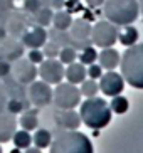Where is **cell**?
<instances>
[{
  "mask_svg": "<svg viewBox=\"0 0 143 153\" xmlns=\"http://www.w3.org/2000/svg\"><path fill=\"white\" fill-rule=\"evenodd\" d=\"M120 68L125 82L135 89H143V42H136L125 51Z\"/></svg>",
  "mask_w": 143,
  "mask_h": 153,
  "instance_id": "obj_1",
  "label": "cell"
},
{
  "mask_svg": "<svg viewBox=\"0 0 143 153\" xmlns=\"http://www.w3.org/2000/svg\"><path fill=\"white\" fill-rule=\"evenodd\" d=\"M111 108L108 101H104L103 98H88L86 101L79 104V116L81 121L84 123L88 128L93 130H101L106 128L111 123Z\"/></svg>",
  "mask_w": 143,
  "mask_h": 153,
  "instance_id": "obj_2",
  "label": "cell"
},
{
  "mask_svg": "<svg viewBox=\"0 0 143 153\" xmlns=\"http://www.w3.org/2000/svg\"><path fill=\"white\" fill-rule=\"evenodd\" d=\"M49 148L51 153H94L89 138L77 130H63L56 133Z\"/></svg>",
  "mask_w": 143,
  "mask_h": 153,
  "instance_id": "obj_3",
  "label": "cell"
},
{
  "mask_svg": "<svg viewBox=\"0 0 143 153\" xmlns=\"http://www.w3.org/2000/svg\"><path fill=\"white\" fill-rule=\"evenodd\" d=\"M103 14L115 25H130L138 19V0H104Z\"/></svg>",
  "mask_w": 143,
  "mask_h": 153,
  "instance_id": "obj_4",
  "label": "cell"
},
{
  "mask_svg": "<svg viewBox=\"0 0 143 153\" xmlns=\"http://www.w3.org/2000/svg\"><path fill=\"white\" fill-rule=\"evenodd\" d=\"M52 103L59 109H74L81 104V91L72 82H59L52 91Z\"/></svg>",
  "mask_w": 143,
  "mask_h": 153,
  "instance_id": "obj_5",
  "label": "cell"
},
{
  "mask_svg": "<svg viewBox=\"0 0 143 153\" xmlns=\"http://www.w3.org/2000/svg\"><path fill=\"white\" fill-rule=\"evenodd\" d=\"M118 27L115 24H111L109 20H98L91 27V44L98 45V47H113L115 42L118 41Z\"/></svg>",
  "mask_w": 143,
  "mask_h": 153,
  "instance_id": "obj_6",
  "label": "cell"
},
{
  "mask_svg": "<svg viewBox=\"0 0 143 153\" xmlns=\"http://www.w3.org/2000/svg\"><path fill=\"white\" fill-rule=\"evenodd\" d=\"M10 74L17 82L20 84H31L32 81H36V77L39 76L37 72V64H34L29 59L19 57L12 62V68H10Z\"/></svg>",
  "mask_w": 143,
  "mask_h": 153,
  "instance_id": "obj_7",
  "label": "cell"
},
{
  "mask_svg": "<svg viewBox=\"0 0 143 153\" xmlns=\"http://www.w3.org/2000/svg\"><path fill=\"white\" fill-rule=\"evenodd\" d=\"M27 89L29 94V101L31 104H34L36 108H45L52 103V88L51 84H47L45 81H32Z\"/></svg>",
  "mask_w": 143,
  "mask_h": 153,
  "instance_id": "obj_8",
  "label": "cell"
},
{
  "mask_svg": "<svg viewBox=\"0 0 143 153\" xmlns=\"http://www.w3.org/2000/svg\"><path fill=\"white\" fill-rule=\"evenodd\" d=\"M37 72H39L40 79L45 81L47 84H59L64 79L66 68H64V64L61 61L47 59V61H42L37 66Z\"/></svg>",
  "mask_w": 143,
  "mask_h": 153,
  "instance_id": "obj_9",
  "label": "cell"
},
{
  "mask_svg": "<svg viewBox=\"0 0 143 153\" xmlns=\"http://www.w3.org/2000/svg\"><path fill=\"white\" fill-rule=\"evenodd\" d=\"M125 89V79L121 74L115 71H108L103 72L99 77V91L104 96H116L121 94Z\"/></svg>",
  "mask_w": 143,
  "mask_h": 153,
  "instance_id": "obj_10",
  "label": "cell"
},
{
  "mask_svg": "<svg viewBox=\"0 0 143 153\" xmlns=\"http://www.w3.org/2000/svg\"><path fill=\"white\" fill-rule=\"evenodd\" d=\"M24 54V44L19 42L13 37H2L0 39V57L7 59V61H15V59L22 57Z\"/></svg>",
  "mask_w": 143,
  "mask_h": 153,
  "instance_id": "obj_11",
  "label": "cell"
},
{
  "mask_svg": "<svg viewBox=\"0 0 143 153\" xmlns=\"http://www.w3.org/2000/svg\"><path fill=\"white\" fill-rule=\"evenodd\" d=\"M47 36H49V32H45L44 27L37 25V27L25 30L22 34V44L24 47H29V49H39V47H42L45 44Z\"/></svg>",
  "mask_w": 143,
  "mask_h": 153,
  "instance_id": "obj_12",
  "label": "cell"
},
{
  "mask_svg": "<svg viewBox=\"0 0 143 153\" xmlns=\"http://www.w3.org/2000/svg\"><path fill=\"white\" fill-rule=\"evenodd\" d=\"M17 130V120L12 113L2 111L0 113V143L10 141Z\"/></svg>",
  "mask_w": 143,
  "mask_h": 153,
  "instance_id": "obj_13",
  "label": "cell"
},
{
  "mask_svg": "<svg viewBox=\"0 0 143 153\" xmlns=\"http://www.w3.org/2000/svg\"><path fill=\"white\" fill-rule=\"evenodd\" d=\"M56 121L64 130H77L81 126V116L74 109H61L56 116Z\"/></svg>",
  "mask_w": 143,
  "mask_h": 153,
  "instance_id": "obj_14",
  "label": "cell"
},
{
  "mask_svg": "<svg viewBox=\"0 0 143 153\" xmlns=\"http://www.w3.org/2000/svg\"><path fill=\"white\" fill-rule=\"evenodd\" d=\"M120 52L116 49H113V47H104L101 52L98 54V61H99V66L106 71H115V69L120 66Z\"/></svg>",
  "mask_w": 143,
  "mask_h": 153,
  "instance_id": "obj_15",
  "label": "cell"
},
{
  "mask_svg": "<svg viewBox=\"0 0 143 153\" xmlns=\"http://www.w3.org/2000/svg\"><path fill=\"white\" fill-rule=\"evenodd\" d=\"M91 27H93V25H91L86 19H76V20H72L71 27H69L71 29L69 36L77 42H86L91 36Z\"/></svg>",
  "mask_w": 143,
  "mask_h": 153,
  "instance_id": "obj_16",
  "label": "cell"
},
{
  "mask_svg": "<svg viewBox=\"0 0 143 153\" xmlns=\"http://www.w3.org/2000/svg\"><path fill=\"white\" fill-rule=\"evenodd\" d=\"M86 68L84 64L81 62H71L67 64L66 68V74H64V77L67 79V82H72V84H81V82L86 79Z\"/></svg>",
  "mask_w": 143,
  "mask_h": 153,
  "instance_id": "obj_17",
  "label": "cell"
},
{
  "mask_svg": "<svg viewBox=\"0 0 143 153\" xmlns=\"http://www.w3.org/2000/svg\"><path fill=\"white\" fill-rule=\"evenodd\" d=\"M37 109H27V111L22 113V116L19 120L22 130H27V131H34L39 126V118H37Z\"/></svg>",
  "mask_w": 143,
  "mask_h": 153,
  "instance_id": "obj_18",
  "label": "cell"
},
{
  "mask_svg": "<svg viewBox=\"0 0 143 153\" xmlns=\"http://www.w3.org/2000/svg\"><path fill=\"white\" fill-rule=\"evenodd\" d=\"M72 20H74V19H72L71 12H66V10H57V12L52 15L54 29H57V30H67V29L71 27Z\"/></svg>",
  "mask_w": 143,
  "mask_h": 153,
  "instance_id": "obj_19",
  "label": "cell"
},
{
  "mask_svg": "<svg viewBox=\"0 0 143 153\" xmlns=\"http://www.w3.org/2000/svg\"><path fill=\"white\" fill-rule=\"evenodd\" d=\"M138 30L133 27V25H125V30L120 32L118 34V41L121 42V45H125V47H130V45L136 44L138 42Z\"/></svg>",
  "mask_w": 143,
  "mask_h": 153,
  "instance_id": "obj_20",
  "label": "cell"
},
{
  "mask_svg": "<svg viewBox=\"0 0 143 153\" xmlns=\"http://www.w3.org/2000/svg\"><path fill=\"white\" fill-rule=\"evenodd\" d=\"M51 141H52V135H51L49 130H44V128H39V130H36V133H34V136H32V143H34V146H37V148H47L51 145Z\"/></svg>",
  "mask_w": 143,
  "mask_h": 153,
  "instance_id": "obj_21",
  "label": "cell"
},
{
  "mask_svg": "<svg viewBox=\"0 0 143 153\" xmlns=\"http://www.w3.org/2000/svg\"><path fill=\"white\" fill-rule=\"evenodd\" d=\"M34 15V19H36V24L37 25H40V27H47L49 24H52V15H54V12H52V9L51 7H40L39 10H37L36 14H32Z\"/></svg>",
  "mask_w": 143,
  "mask_h": 153,
  "instance_id": "obj_22",
  "label": "cell"
},
{
  "mask_svg": "<svg viewBox=\"0 0 143 153\" xmlns=\"http://www.w3.org/2000/svg\"><path fill=\"white\" fill-rule=\"evenodd\" d=\"M109 104V108H111L113 113H116V114H125L130 108V103H128V99L125 96L121 94H116V96H111V103Z\"/></svg>",
  "mask_w": 143,
  "mask_h": 153,
  "instance_id": "obj_23",
  "label": "cell"
},
{
  "mask_svg": "<svg viewBox=\"0 0 143 153\" xmlns=\"http://www.w3.org/2000/svg\"><path fill=\"white\" fill-rule=\"evenodd\" d=\"M12 140H13V145H15L17 148H20V150H25L27 146L32 145V136L27 130H19V131L15 130Z\"/></svg>",
  "mask_w": 143,
  "mask_h": 153,
  "instance_id": "obj_24",
  "label": "cell"
},
{
  "mask_svg": "<svg viewBox=\"0 0 143 153\" xmlns=\"http://www.w3.org/2000/svg\"><path fill=\"white\" fill-rule=\"evenodd\" d=\"M81 96H84V98H93V96L98 94L99 91V84L96 82V79H84V81L81 82Z\"/></svg>",
  "mask_w": 143,
  "mask_h": 153,
  "instance_id": "obj_25",
  "label": "cell"
},
{
  "mask_svg": "<svg viewBox=\"0 0 143 153\" xmlns=\"http://www.w3.org/2000/svg\"><path fill=\"white\" fill-rule=\"evenodd\" d=\"M7 30L10 34H24L25 32V20L20 15H12L7 20Z\"/></svg>",
  "mask_w": 143,
  "mask_h": 153,
  "instance_id": "obj_26",
  "label": "cell"
},
{
  "mask_svg": "<svg viewBox=\"0 0 143 153\" xmlns=\"http://www.w3.org/2000/svg\"><path fill=\"white\" fill-rule=\"evenodd\" d=\"M77 57V52L74 47H71V45H63L61 47V51H59V61L63 64H71L74 62Z\"/></svg>",
  "mask_w": 143,
  "mask_h": 153,
  "instance_id": "obj_27",
  "label": "cell"
},
{
  "mask_svg": "<svg viewBox=\"0 0 143 153\" xmlns=\"http://www.w3.org/2000/svg\"><path fill=\"white\" fill-rule=\"evenodd\" d=\"M79 61H81V64H84V66H89V64L96 62V61H98V52H96V49L91 47V45H86L84 49H83V52H81V56H79Z\"/></svg>",
  "mask_w": 143,
  "mask_h": 153,
  "instance_id": "obj_28",
  "label": "cell"
},
{
  "mask_svg": "<svg viewBox=\"0 0 143 153\" xmlns=\"http://www.w3.org/2000/svg\"><path fill=\"white\" fill-rule=\"evenodd\" d=\"M42 47H44L42 54L47 59H56L59 56V51H61V44L56 42V41H45V44L42 45Z\"/></svg>",
  "mask_w": 143,
  "mask_h": 153,
  "instance_id": "obj_29",
  "label": "cell"
},
{
  "mask_svg": "<svg viewBox=\"0 0 143 153\" xmlns=\"http://www.w3.org/2000/svg\"><path fill=\"white\" fill-rule=\"evenodd\" d=\"M42 7V0H24V10L29 14H36Z\"/></svg>",
  "mask_w": 143,
  "mask_h": 153,
  "instance_id": "obj_30",
  "label": "cell"
},
{
  "mask_svg": "<svg viewBox=\"0 0 143 153\" xmlns=\"http://www.w3.org/2000/svg\"><path fill=\"white\" fill-rule=\"evenodd\" d=\"M86 74L89 76V79H99L101 74H103V68L99 64L93 62V64H89V68L86 69Z\"/></svg>",
  "mask_w": 143,
  "mask_h": 153,
  "instance_id": "obj_31",
  "label": "cell"
},
{
  "mask_svg": "<svg viewBox=\"0 0 143 153\" xmlns=\"http://www.w3.org/2000/svg\"><path fill=\"white\" fill-rule=\"evenodd\" d=\"M5 109L9 113H12V114H15V113H20L22 111V101H19V99L12 98L7 101V106H5Z\"/></svg>",
  "mask_w": 143,
  "mask_h": 153,
  "instance_id": "obj_32",
  "label": "cell"
},
{
  "mask_svg": "<svg viewBox=\"0 0 143 153\" xmlns=\"http://www.w3.org/2000/svg\"><path fill=\"white\" fill-rule=\"evenodd\" d=\"M27 59L32 61L34 64H40L44 61V54H42V51L40 49H31L29 51V54H27Z\"/></svg>",
  "mask_w": 143,
  "mask_h": 153,
  "instance_id": "obj_33",
  "label": "cell"
},
{
  "mask_svg": "<svg viewBox=\"0 0 143 153\" xmlns=\"http://www.w3.org/2000/svg\"><path fill=\"white\" fill-rule=\"evenodd\" d=\"M10 68H12L10 61L0 57V79H5L7 76H10Z\"/></svg>",
  "mask_w": 143,
  "mask_h": 153,
  "instance_id": "obj_34",
  "label": "cell"
},
{
  "mask_svg": "<svg viewBox=\"0 0 143 153\" xmlns=\"http://www.w3.org/2000/svg\"><path fill=\"white\" fill-rule=\"evenodd\" d=\"M7 101H9V98H7V91H5V88H4V86L0 84V113H2V111H5Z\"/></svg>",
  "mask_w": 143,
  "mask_h": 153,
  "instance_id": "obj_35",
  "label": "cell"
},
{
  "mask_svg": "<svg viewBox=\"0 0 143 153\" xmlns=\"http://www.w3.org/2000/svg\"><path fill=\"white\" fill-rule=\"evenodd\" d=\"M66 5V0H51V7L56 10H61Z\"/></svg>",
  "mask_w": 143,
  "mask_h": 153,
  "instance_id": "obj_36",
  "label": "cell"
},
{
  "mask_svg": "<svg viewBox=\"0 0 143 153\" xmlns=\"http://www.w3.org/2000/svg\"><path fill=\"white\" fill-rule=\"evenodd\" d=\"M104 0H86V4H88V7H91V9H96V7H101L103 5Z\"/></svg>",
  "mask_w": 143,
  "mask_h": 153,
  "instance_id": "obj_37",
  "label": "cell"
},
{
  "mask_svg": "<svg viewBox=\"0 0 143 153\" xmlns=\"http://www.w3.org/2000/svg\"><path fill=\"white\" fill-rule=\"evenodd\" d=\"M24 153H42V150L37 148V146H27Z\"/></svg>",
  "mask_w": 143,
  "mask_h": 153,
  "instance_id": "obj_38",
  "label": "cell"
},
{
  "mask_svg": "<svg viewBox=\"0 0 143 153\" xmlns=\"http://www.w3.org/2000/svg\"><path fill=\"white\" fill-rule=\"evenodd\" d=\"M138 5H140V12L143 14V0H140V2H138Z\"/></svg>",
  "mask_w": 143,
  "mask_h": 153,
  "instance_id": "obj_39",
  "label": "cell"
},
{
  "mask_svg": "<svg viewBox=\"0 0 143 153\" xmlns=\"http://www.w3.org/2000/svg\"><path fill=\"white\" fill-rule=\"evenodd\" d=\"M10 153H20V148H17V146H15V148H13Z\"/></svg>",
  "mask_w": 143,
  "mask_h": 153,
  "instance_id": "obj_40",
  "label": "cell"
},
{
  "mask_svg": "<svg viewBox=\"0 0 143 153\" xmlns=\"http://www.w3.org/2000/svg\"><path fill=\"white\" fill-rule=\"evenodd\" d=\"M0 153H2V146H0Z\"/></svg>",
  "mask_w": 143,
  "mask_h": 153,
  "instance_id": "obj_41",
  "label": "cell"
}]
</instances>
